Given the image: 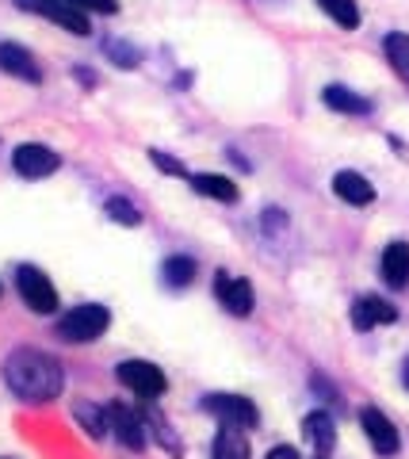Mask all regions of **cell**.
<instances>
[{"label":"cell","mask_w":409,"mask_h":459,"mask_svg":"<svg viewBox=\"0 0 409 459\" xmlns=\"http://www.w3.org/2000/svg\"><path fill=\"white\" fill-rule=\"evenodd\" d=\"M215 295H218V303L237 314V318H249L252 307H257V295H252V287L245 280H237V276H215Z\"/></svg>","instance_id":"obj_9"},{"label":"cell","mask_w":409,"mask_h":459,"mask_svg":"<svg viewBox=\"0 0 409 459\" xmlns=\"http://www.w3.org/2000/svg\"><path fill=\"white\" fill-rule=\"evenodd\" d=\"M107 325H111L107 307H100V303H84V307H73L69 314H62L58 337L69 341V344H84V341L104 337V333H107Z\"/></svg>","instance_id":"obj_2"},{"label":"cell","mask_w":409,"mask_h":459,"mask_svg":"<svg viewBox=\"0 0 409 459\" xmlns=\"http://www.w3.org/2000/svg\"><path fill=\"white\" fill-rule=\"evenodd\" d=\"M402 383L409 386V360H405V368H402Z\"/></svg>","instance_id":"obj_28"},{"label":"cell","mask_w":409,"mask_h":459,"mask_svg":"<svg viewBox=\"0 0 409 459\" xmlns=\"http://www.w3.org/2000/svg\"><path fill=\"white\" fill-rule=\"evenodd\" d=\"M119 383L126 386V391H134L138 398H158L165 394V371L158 364H149V360H123L119 364Z\"/></svg>","instance_id":"obj_4"},{"label":"cell","mask_w":409,"mask_h":459,"mask_svg":"<svg viewBox=\"0 0 409 459\" xmlns=\"http://www.w3.org/2000/svg\"><path fill=\"white\" fill-rule=\"evenodd\" d=\"M302 433H306V440H310V444H314V455L329 459V452H333V440H337V429H333V418H329L326 410L306 413Z\"/></svg>","instance_id":"obj_13"},{"label":"cell","mask_w":409,"mask_h":459,"mask_svg":"<svg viewBox=\"0 0 409 459\" xmlns=\"http://www.w3.org/2000/svg\"><path fill=\"white\" fill-rule=\"evenodd\" d=\"M203 410L215 413L226 429H257V421H260V410L242 394H207Z\"/></svg>","instance_id":"obj_3"},{"label":"cell","mask_w":409,"mask_h":459,"mask_svg":"<svg viewBox=\"0 0 409 459\" xmlns=\"http://www.w3.org/2000/svg\"><path fill=\"white\" fill-rule=\"evenodd\" d=\"M107 54H111V57H115V65H123V69H134V65H138V50L131 47V42L107 39Z\"/></svg>","instance_id":"obj_24"},{"label":"cell","mask_w":409,"mask_h":459,"mask_svg":"<svg viewBox=\"0 0 409 459\" xmlns=\"http://www.w3.org/2000/svg\"><path fill=\"white\" fill-rule=\"evenodd\" d=\"M333 192L341 195L345 204H352V207H368L375 199V188L368 184V177H360V172H352V169L337 172V177H333Z\"/></svg>","instance_id":"obj_14"},{"label":"cell","mask_w":409,"mask_h":459,"mask_svg":"<svg viewBox=\"0 0 409 459\" xmlns=\"http://www.w3.org/2000/svg\"><path fill=\"white\" fill-rule=\"evenodd\" d=\"M107 425L115 429V437L126 444V448H134V452H142L146 448V418L138 413L134 406H123V402H115V406L107 410Z\"/></svg>","instance_id":"obj_8"},{"label":"cell","mask_w":409,"mask_h":459,"mask_svg":"<svg viewBox=\"0 0 409 459\" xmlns=\"http://www.w3.org/2000/svg\"><path fill=\"white\" fill-rule=\"evenodd\" d=\"M192 188L200 195H207V199H218V204H234L237 199V184L230 177H215V172H195Z\"/></svg>","instance_id":"obj_16"},{"label":"cell","mask_w":409,"mask_h":459,"mask_svg":"<svg viewBox=\"0 0 409 459\" xmlns=\"http://www.w3.org/2000/svg\"><path fill=\"white\" fill-rule=\"evenodd\" d=\"M107 214H111V222H123V226H138V222H142V211H138L131 199H123V195L107 199Z\"/></svg>","instance_id":"obj_22"},{"label":"cell","mask_w":409,"mask_h":459,"mask_svg":"<svg viewBox=\"0 0 409 459\" xmlns=\"http://www.w3.org/2000/svg\"><path fill=\"white\" fill-rule=\"evenodd\" d=\"M383 280L390 287H405L409 283V246L405 241H390L383 253Z\"/></svg>","instance_id":"obj_15"},{"label":"cell","mask_w":409,"mask_h":459,"mask_svg":"<svg viewBox=\"0 0 409 459\" xmlns=\"http://www.w3.org/2000/svg\"><path fill=\"white\" fill-rule=\"evenodd\" d=\"M4 383H8V391L23 402H50L62 394L65 371L50 352L16 349L4 360Z\"/></svg>","instance_id":"obj_1"},{"label":"cell","mask_w":409,"mask_h":459,"mask_svg":"<svg viewBox=\"0 0 409 459\" xmlns=\"http://www.w3.org/2000/svg\"><path fill=\"white\" fill-rule=\"evenodd\" d=\"M12 165H16L20 177L38 180V177H50V172H58L62 157L54 153L50 146H38V142H23V146L12 153Z\"/></svg>","instance_id":"obj_7"},{"label":"cell","mask_w":409,"mask_h":459,"mask_svg":"<svg viewBox=\"0 0 409 459\" xmlns=\"http://www.w3.org/2000/svg\"><path fill=\"white\" fill-rule=\"evenodd\" d=\"M387 57L402 77H409V35H390L387 39Z\"/></svg>","instance_id":"obj_23"},{"label":"cell","mask_w":409,"mask_h":459,"mask_svg":"<svg viewBox=\"0 0 409 459\" xmlns=\"http://www.w3.org/2000/svg\"><path fill=\"white\" fill-rule=\"evenodd\" d=\"M16 287H20L23 303L31 307L35 314H54V310H58V291H54V283L42 276L38 268L23 264V268L16 272Z\"/></svg>","instance_id":"obj_6"},{"label":"cell","mask_w":409,"mask_h":459,"mask_svg":"<svg viewBox=\"0 0 409 459\" xmlns=\"http://www.w3.org/2000/svg\"><path fill=\"white\" fill-rule=\"evenodd\" d=\"M321 12H326L329 20H337V27H345V31H356L360 27V8L356 0H318Z\"/></svg>","instance_id":"obj_19"},{"label":"cell","mask_w":409,"mask_h":459,"mask_svg":"<svg viewBox=\"0 0 409 459\" xmlns=\"http://www.w3.org/2000/svg\"><path fill=\"white\" fill-rule=\"evenodd\" d=\"M65 4H73L77 12H100V16H115L119 12V0H65Z\"/></svg>","instance_id":"obj_25"},{"label":"cell","mask_w":409,"mask_h":459,"mask_svg":"<svg viewBox=\"0 0 409 459\" xmlns=\"http://www.w3.org/2000/svg\"><path fill=\"white\" fill-rule=\"evenodd\" d=\"M394 318H398V310L379 295H363V299L352 303V325H356L360 333H368V329H375V325H390Z\"/></svg>","instance_id":"obj_11"},{"label":"cell","mask_w":409,"mask_h":459,"mask_svg":"<svg viewBox=\"0 0 409 459\" xmlns=\"http://www.w3.org/2000/svg\"><path fill=\"white\" fill-rule=\"evenodd\" d=\"M268 459H302V455L294 452V448H287V444H279V448L268 452Z\"/></svg>","instance_id":"obj_27"},{"label":"cell","mask_w":409,"mask_h":459,"mask_svg":"<svg viewBox=\"0 0 409 459\" xmlns=\"http://www.w3.org/2000/svg\"><path fill=\"white\" fill-rule=\"evenodd\" d=\"M210 459H249V440L242 429H218L215 448H210Z\"/></svg>","instance_id":"obj_18"},{"label":"cell","mask_w":409,"mask_h":459,"mask_svg":"<svg viewBox=\"0 0 409 459\" xmlns=\"http://www.w3.org/2000/svg\"><path fill=\"white\" fill-rule=\"evenodd\" d=\"M314 459H321V455H314Z\"/></svg>","instance_id":"obj_29"},{"label":"cell","mask_w":409,"mask_h":459,"mask_svg":"<svg viewBox=\"0 0 409 459\" xmlns=\"http://www.w3.org/2000/svg\"><path fill=\"white\" fill-rule=\"evenodd\" d=\"M149 157H153V165H158V169H165V172H176V177H188V169H184V165H180V161H173V157H168V153H161V150H153Z\"/></svg>","instance_id":"obj_26"},{"label":"cell","mask_w":409,"mask_h":459,"mask_svg":"<svg viewBox=\"0 0 409 459\" xmlns=\"http://www.w3.org/2000/svg\"><path fill=\"white\" fill-rule=\"evenodd\" d=\"M360 425H363V433H368L371 448H375L379 455H394V452H398V429L390 425V418H387L383 410L368 406V410L360 413Z\"/></svg>","instance_id":"obj_10"},{"label":"cell","mask_w":409,"mask_h":459,"mask_svg":"<svg viewBox=\"0 0 409 459\" xmlns=\"http://www.w3.org/2000/svg\"><path fill=\"white\" fill-rule=\"evenodd\" d=\"M73 413H77V421L84 425V433H89V437H104L107 429H111L107 425V413L100 406H92V402H77Z\"/></svg>","instance_id":"obj_21"},{"label":"cell","mask_w":409,"mask_h":459,"mask_svg":"<svg viewBox=\"0 0 409 459\" xmlns=\"http://www.w3.org/2000/svg\"><path fill=\"white\" fill-rule=\"evenodd\" d=\"M321 100H326V108L345 111V115H368L371 111V100L356 96L352 89H345V84H329V89L321 92Z\"/></svg>","instance_id":"obj_17"},{"label":"cell","mask_w":409,"mask_h":459,"mask_svg":"<svg viewBox=\"0 0 409 459\" xmlns=\"http://www.w3.org/2000/svg\"><path fill=\"white\" fill-rule=\"evenodd\" d=\"M161 276L168 287H188L195 280V261L192 256H168V261L161 264Z\"/></svg>","instance_id":"obj_20"},{"label":"cell","mask_w":409,"mask_h":459,"mask_svg":"<svg viewBox=\"0 0 409 459\" xmlns=\"http://www.w3.org/2000/svg\"><path fill=\"white\" fill-rule=\"evenodd\" d=\"M16 8L35 12V16H47L50 23H58L69 35H89V16L77 12L73 4H65V0H16Z\"/></svg>","instance_id":"obj_5"},{"label":"cell","mask_w":409,"mask_h":459,"mask_svg":"<svg viewBox=\"0 0 409 459\" xmlns=\"http://www.w3.org/2000/svg\"><path fill=\"white\" fill-rule=\"evenodd\" d=\"M0 69L12 77H20L27 84H38L42 81V69L31 57V50H23L20 42H0Z\"/></svg>","instance_id":"obj_12"}]
</instances>
